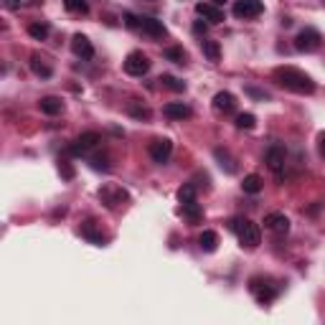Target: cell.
<instances>
[{"label": "cell", "mask_w": 325, "mask_h": 325, "mask_svg": "<svg viewBox=\"0 0 325 325\" xmlns=\"http://www.w3.org/2000/svg\"><path fill=\"white\" fill-rule=\"evenodd\" d=\"M274 79H277L279 87H285L290 92H297V94H312L315 92V82L305 71H300L295 66H279V69H274Z\"/></svg>", "instance_id": "obj_1"}, {"label": "cell", "mask_w": 325, "mask_h": 325, "mask_svg": "<svg viewBox=\"0 0 325 325\" xmlns=\"http://www.w3.org/2000/svg\"><path fill=\"white\" fill-rule=\"evenodd\" d=\"M229 229L239 236V241H241V247H249V249H254V247H259V241H262V231H259V226L254 224V221H249V219H231L229 221Z\"/></svg>", "instance_id": "obj_2"}, {"label": "cell", "mask_w": 325, "mask_h": 325, "mask_svg": "<svg viewBox=\"0 0 325 325\" xmlns=\"http://www.w3.org/2000/svg\"><path fill=\"white\" fill-rule=\"evenodd\" d=\"M249 290H252V295L257 297V302H262V305H267V302H272V300L277 297V287L269 285V279H262V277H252Z\"/></svg>", "instance_id": "obj_3"}, {"label": "cell", "mask_w": 325, "mask_h": 325, "mask_svg": "<svg viewBox=\"0 0 325 325\" xmlns=\"http://www.w3.org/2000/svg\"><path fill=\"white\" fill-rule=\"evenodd\" d=\"M320 44H322V36L315 31V28H302L297 36H295V49L297 51H317L320 49Z\"/></svg>", "instance_id": "obj_4"}, {"label": "cell", "mask_w": 325, "mask_h": 325, "mask_svg": "<svg viewBox=\"0 0 325 325\" xmlns=\"http://www.w3.org/2000/svg\"><path fill=\"white\" fill-rule=\"evenodd\" d=\"M171 155H173V142L168 137H157V140L150 142V157H152V162L166 166V162L171 160Z\"/></svg>", "instance_id": "obj_5"}, {"label": "cell", "mask_w": 325, "mask_h": 325, "mask_svg": "<svg viewBox=\"0 0 325 325\" xmlns=\"http://www.w3.org/2000/svg\"><path fill=\"white\" fill-rule=\"evenodd\" d=\"M147 69H150V59L142 51H132L125 59V71L130 76H142V74H147Z\"/></svg>", "instance_id": "obj_6"}, {"label": "cell", "mask_w": 325, "mask_h": 325, "mask_svg": "<svg viewBox=\"0 0 325 325\" xmlns=\"http://www.w3.org/2000/svg\"><path fill=\"white\" fill-rule=\"evenodd\" d=\"M99 142H102V135H99V132H84V135H79V137L69 145V152H71V155H84L87 150L97 147Z\"/></svg>", "instance_id": "obj_7"}, {"label": "cell", "mask_w": 325, "mask_h": 325, "mask_svg": "<svg viewBox=\"0 0 325 325\" xmlns=\"http://www.w3.org/2000/svg\"><path fill=\"white\" fill-rule=\"evenodd\" d=\"M264 13L262 0H236L234 3V16L236 18H257Z\"/></svg>", "instance_id": "obj_8"}, {"label": "cell", "mask_w": 325, "mask_h": 325, "mask_svg": "<svg viewBox=\"0 0 325 325\" xmlns=\"http://www.w3.org/2000/svg\"><path fill=\"white\" fill-rule=\"evenodd\" d=\"M264 160H267L269 171L279 173V171L285 168V160H287V150H285L282 145H269V147H267V152H264Z\"/></svg>", "instance_id": "obj_9"}, {"label": "cell", "mask_w": 325, "mask_h": 325, "mask_svg": "<svg viewBox=\"0 0 325 325\" xmlns=\"http://www.w3.org/2000/svg\"><path fill=\"white\" fill-rule=\"evenodd\" d=\"M71 51L79 56V59H92L94 56V46H92V41L84 36V33H76L74 38H71Z\"/></svg>", "instance_id": "obj_10"}, {"label": "cell", "mask_w": 325, "mask_h": 325, "mask_svg": "<svg viewBox=\"0 0 325 325\" xmlns=\"http://www.w3.org/2000/svg\"><path fill=\"white\" fill-rule=\"evenodd\" d=\"M264 229H269L274 234H287L290 231V219L285 214H267L264 216Z\"/></svg>", "instance_id": "obj_11"}, {"label": "cell", "mask_w": 325, "mask_h": 325, "mask_svg": "<svg viewBox=\"0 0 325 325\" xmlns=\"http://www.w3.org/2000/svg\"><path fill=\"white\" fill-rule=\"evenodd\" d=\"M140 31L147 33L150 38H162L166 36V26H162V21H157V18H140Z\"/></svg>", "instance_id": "obj_12"}, {"label": "cell", "mask_w": 325, "mask_h": 325, "mask_svg": "<svg viewBox=\"0 0 325 325\" xmlns=\"http://www.w3.org/2000/svg\"><path fill=\"white\" fill-rule=\"evenodd\" d=\"M196 13L201 18H206L209 23H224V11L216 8V6H209V3H196Z\"/></svg>", "instance_id": "obj_13"}, {"label": "cell", "mask_w": 325, "mask_h": 325, "mask_svg": "<svg viewBox=\"0 0 325 325\" xmlns=\"http://www.w3.org/2000/svg\"><path fill=\"white\" fill-rule=\"evenodd\" d=\"M234 107H236V99H234L231 92H219V94L214 97V109H216V112L229 114V112H234Z\"/></svg>", "instance_id": "obj_14"}, {"label": "cell", "mask_w": 325, "mask_h": 325, "mask_svg": "<svg viewBox=\"0 0 325 325\" xmlns=\"http://www.w3.org/2000/svg\"><path fill=\"white\" fill-rule=\"evenodd\" d=\"M162 114L171 117V119H188L191 117V107L183 104V102H171L162 107Z\"/></svg>", "instance_id": "obj_15"}, {"label": "cell", "mask_w": 325, "mask_h": 325, "mask_svg": "<svg viewBox=\"0 0 325 325\" xmlns=\"http://www.w3.org/2000/svg\"><path fill=\"white\" fill-rule=\"evenodd\" d=\"M99 198H102L109 209H114L117 204L127 201V193H125L122 188H104V191H99Z\"/></svg>", "instance_id": "obj_16"}, {"label": "cell", "mask_w": 325, "mask_h": 325, "mask_svg": "<svg viewBox=\"0 0 325 325\" xmlns=\"http://www.w3.org/2000/svg\"><path fill=\"white\" fill-rule=\"evenodd\" d=\"M82 236L84 239H89L92 244H97V247H104V241H107V236L97 229V224L94 221H87L84 226H82Z\"/></svg>", "instance_id": "obj_17"}, {"label": "cell", "mask_w": 325, "mask_h": 325, "mask_svg": "<svg viewBox=\"0 0 325 325\" xmlns=\"http://www.w3.org/2000/svg\"><path fill=\"white\" fill-rule=\"evenodd\" d=\"M38 107H41V112H44V114H49V117H54V114H61V112H64V102H61L59 97H44V99L38 102Z\"/></svg>", "instance_id": "obj_18"}, {"label": "cell", "mask_w": 325, "mask_h": 325, "mask_svg": "<svg viewBox=\"0 0 325 325\" xmlns=\"http://www.w3.org/2000/svg\"><path fill=\"white\" fill-rule=\"evenodd\" d=\"M198 247L204 249V252H216L219 249V234L216 231H204L201 236H198Z\"/></svg>", "instance_id": "obj_19"}, {"label": "cell", "mask_w": 325, "mask_h": 325, "mask_svg": "<svg viewBox=\"0 0 325 325\" xmlns=\"http://www.w3.org/2000/svg\"><path fill=\"white\" fill-rule=\"evenodd\" d=\"M214 155H216V160H219V166L226 168V173H234V171H236V166H234V160H231V155H229L226 147H216Z\"/></svg>", "instance_id": "obj_20"}, {"label": "cell", "mask_w": 325, "mask_h": 325, "mask_svg": "<svg viewBox=\"0 0 325 325\" xmlns=\"http://www.w3.org/2000/svg\"><path fill=\"white\" fill-rule=\"evenodd\" d=\"M241 188H244V193H259L262 191V178L257 176V173H249L244 181H241Z\"/></svg>", "instance_id": "obj_21"}, {"label": "cell", "mask_w": 325, "mask_h": 325, "mask_svg": "<svg viewBox=\"0 0 325 325\" xmlns=\"http://www.w3.org/2000/svg\"><path fill=\"white\" fill-rule=\"evenodd\" d=\"M183 216L191 221V224H196V221H201V216H204V211H201V204L198 201H191V204H183Z\"/></svg>", "instance_id": "obj_22"}, {"label": "cell", "mask_w": 325, "mask_h": 325, "mask_svg": "<svg viewBox=\"0 0 325 325\" xmlns=\"http://www.w3.org/2000/svg\"><path fill=\"white\" fill-rule=\"evenodd\" d=\"M162 56H166L168 61H173V64H186V51L181 46H168L166 51H162Z\"/></svg>", "instance_id": "obj_23"}, {"label": "cell", "mask_w": 325, "mask_h": 325, "mask_svg": "<svg viewBox=\"0 0 325 325\" xmlns=\"http://www.w3.org/2000/svg\"><path fill=\"white\" fill-rule=\"evenodd\" d=\"M160 82H162V87H168V89H173V92H186V82H181V79L173 76V74H162Z\"/></svg>", "instance_id": "obj_24"}, {"label": "cell", "mask_w": 325, "mask_h": 325, "mask_svg": "<svg viewBox=\"0 0 325 325\" xmlns=\"http://www.w3.org/2000/svg\"><path fill=\"white\" fill-rule=\"evenodd\" d=\"M49 23H31L28 26V36H33L36 41H46L49 38Z\"/></svg>", "instance_id": "obj_25"}, {"label": "cell", "mask_w": 325, "mask_h": 325, "mask_svg": "<svg viewBox=\"0 0 325 325\" xmlns=\"http://www.w3.org/2000/svg\"><path fill=\"white\" fill-rule=\"evenodd\" d=\"M31 71H33L36 76H44V79H49V76L54 74V71H51V66H49V64H44L38 56H33V59H31Z\"/></svg>", "instance_id": "obj_26"}, {"label": "cell", "mask_w": 325, "mask_h": 325, "mask_svg": "<svg viewBox=\"0 0 325 325\" xmlns=\"http://www.w3.org/2000/svg\"><path fill=\"white\" fill-rule=\"evenodd\" d=\"M236 127L239 130H254L257 127V117L252 112H241V114H236Z\"/></svg>", "instance_id": "obj_27"}, {"label": "cell", "mask_w": 325, "mask_h": 325, "mask_svg": "<svg viewBox=\"0 0 325 325\" xmlns=\"http://www.w3.org/2000/svg\"><path fill=\"white\" fill-rule=\"evenodd\" d=\"M178 201H181V204H191V201H196V186H193V183L181 186V188H178Z\"/></svg>", "instance_id": "obj_28"}, {"label": "cell", "mask_w": 325, "mask_h": 325, "mask_svg": "<svg viewBox=\"0 0 325 325\" xmlns=\"http://www.w3.org/2000/svg\"><path fill=\"white\" fill-rule=\"evenodd\" d=\"M64 8L69 13H89V6H87V0H64Z\"/></svg>", "instance_id": "obj_29"}, {"label": "cell", "mask_w": 325, "mask_h": 325, "mask_svg": "<svg viewBox=\"0 0 325 325\" xmlns=\"http://www.w3.org/2000/svg\"><path fill=\"white\" fill-rule=\"evenodd\" d=\"M204 54H206L211 61H219V59H221V46H219V41H204Z\"/></svg>", "instance_id": "obj_30"}, {"label": "cell", "mask_w": 325, "mask_h": 325, "mask_svg": "<svg viewBox=\"0 0 325 325\" xmlns=\"http://www.w3.org/2000/svg\"><path fill=\"white\" fill-rule=\"evenodd\" d=\"M130 114L137 119H150V109L147 107H137L135 102H130Z\"/></svg>", "instance_id": "obj_31"}, {"label": "cell", "mask_w": 325, "mask_h": 325, "mask_svg": "<svg viewBox=\"0 0 325 325\" xmlns=\"http://www.w3.org/2000/svg\"><path fill=\"white\" fill-rule=\"evenodd\" d=\"M59 173H61V178H66V181L74 178V168H71L69 160H59Z\"/></svg>", "instance_id": "obj_32"}, {"label": "cell", "mask_w": 325, "mask_h": 325, "mask_svg": "<svg viewBox=\"0 0 325 325\" xmlns=\"http://www.w3.org/2000/svg\"><path fill=\"white\" fill-rule=\"evenodd\" d=\"M125 23L127 28H140V18H135L132 13H125Z\"/></svg>", "instance_id": "obj_33"}, {"label": "cell", "mask_w": 325, "mask_h": 325, "mask_svg": "<svg viewBox=\"0 0 325 325\" xmlns=\"http://www.w3.org/2000/svg\"><path fill=\"white\" fill-rule=\"evenodd\" d=\"M247 94H252V97H257V99H269V94H267V92H259V89H252V87L247 89Z\"/></svg>", "instance_id": "obj_34"}, {"label": "cell", "mask_w": 325, "mask_h": 325, "mask_svg": "<svg viewBox=\"0 0 325 325\" xmlns=\"http://www.w3.org/2000/svg\"><path fill=\"white\" fill-rule=\"evenodd\" d=\"M317 145H320V155L325 157V132H320V135H317Z\"/></svg>", "instance_id": "obj_35"}, {"label": "cell", "mask_w": 325, "mask_h": 325, "mask_svg": "<svg viewBox=\"0 0 325 325\" xmlns=\"http://www.w3.org/2000/svg\"><path fill=\"white\" fill-rule=\"evenodd\" d=\"M193 31H196V33H206V23L196 21V23H193Z\"/></svg>", "instance_id": "obj_36"}, {"label": "cell", "mask_w": 325, "mask_h": 325, "mask_svg": "<svg viewBox=\"0 0 325 325\" xmlns=\"http://www.w3.org/2000/svg\"><path fill=\"white\" fill-rule=\"evenodd\" d=\"M6 6H8V8H18L21 3H18V0H6Z\"/></svg>", "instance_id": "obj_37"}, {"label": "cell", "mask_w": 325, "mask_h": 325, "mask_svg": "<svg viewBox=\"0 0 325 325\" xmlns=\"http://www.w3.org/2000/svg\"><path fill=\"white\" fill-rule=\"evenodd\" d=\"M214 3H216V6H221V3H226V0H214Z\"/></svg>", "instance_id": "obj_38"}]
</instances>
